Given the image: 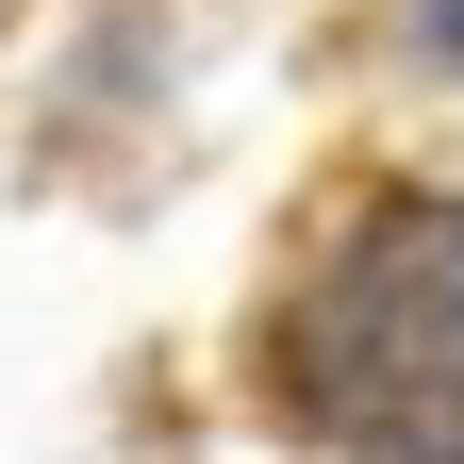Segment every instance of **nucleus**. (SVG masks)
I'll return each instance as SVG.
<instances>
[{"mask_svg":"<svg viewBox=\"0 0 464 464\" xmlns=\"http://www.w3.org/2000/svg\"><path fill=\"white\" fill-rule=\"evenodd\" d=\"M299 431L365 464H464V199H382L282 315Z\"/></svg>","mask_w":464,"mask_h":464,"instance_id":"nucleus-1","label":"nucleus"}]
</instances>
